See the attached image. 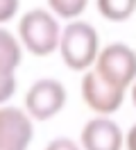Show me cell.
Instances as JSON below:
<instances>
[{
    "instance_id": "obj_2",
    "label": "cell",
    "mask_w": 136,
    "mask_h": 150,
    "mask_svg": "<svg viewBox=\"0 0 136 150\" xmlns=\"http://www.w3.org/2000/svg\"><path fill=\"white\" fill-rule=\"evenodd\" d=\"M59 55L70 71H89L100 55V37L86 21H70L61 30Z\"/></svg>"
},
{
    "instance_id": "obj_1",
    "label": "cell",
    "mask_w": 136,
    "mask_h": 150,
    "mask_svg": "<svg viewBox=\"0 0 136 150\" xmlns=\"http://www.w3.org/2000/svg\"><path fill=\"white\" fill-rule=\"evenodd\" d=\"M18 39L30 55H52L54 50H59V41H61L59 21L48 9H30L18 21Z\"/></svg>"
},
{
    "instance_id": "obj_13",
    "label": "cell",
    "mask_w": 136,
    "mask_h": 150,
    "mask_svg": "<svg viewBox=\"0 0 136 150\" xmlns=\"http://www.w3.org/2000/svg\"><path fill=\"white\" fill-rule=\"evenodd\" d=\"M125 148L127 150H136V123L129 127V132L125 134Z\"/></svg>"
},
{
    "instance_id": "obj_11",
    "label": "cell",
    "mask_w": 136,
    "mask_h": 150,
    "mask_svg": "<svg viewBox=\"0 0 136 150\" xmlns=\"http://www.w3.org/2000/svg\"><path fill=\"white\" fill-rule=\"evenodd\" d=\"M43 150H84V148H82V143L68 139V137H57V139H52Z\"/></svg>"
},
{
    "instance_id": "obj_14",
    "label": "cell",
    "mask_w": 136,
    "mask_h": 150,
    "mask_svg": "<svg viewBox=\"0 0 136 150\" xmlns=\"http://www.w3.org/2000/svg\"><path fill=\"white\" fill-rule=\"evenodd\" d=\"M132 103L136 107V80H134V84H132Z\"/></svg>"
},
{
    "instance_id": "obj_10",
    "label": "cell",
    "mask_w": 136,
    "mask_h": 150,
    "mask_svg": "<svg viewBox=\"0 0 136 150\" xmlns=\"http://www.w3.org/2000/svg\"><path fill=\"white\" fill-rule=\"evenodd\" d=\"M89 0H48V7L54 16H61L66 21H75L86 9Z\"/></svg>"
},
{
    "instance_id": "obj_9",
    "label": "cell",
    "mask_w": 136,
    "mask_h": 150,
    "mask_svg": "<svg viewBox=\"0 0 136 150\" xmlns=\"http://www.w3.org/2000/svg\"><path fill=\"white\" fill-rule=\"evenodd\" d=\"M100 16L113 23H123L136 11V0H95Z\"/></svg>"
},
{
    "instance_id": "obj_4",
    "label": "cell",
    "mask_w": 136,
    "mask_h": 150,
    "mask_svg": "<svg viewBox=\"0 0 136 150\" xmlns=\"http://www.w3.org/2000/svg\"><path fill=\"white\" fill-rule=\"evenodd\" d=\"M68 91L59 80L41 77L27 89L25 93V112L34 121H50L66 107Z\"/></svg>"
},
{
    "instance_id": "obj_7",
    "label": "cell",
    "mask_w": 136,
    "mask_h": 150,
    "mask_svg": "<svg viewBox=\"0 0 136 150\" xmlns=\"http://www.w3.org/2000/svg\"><path fill=\"white\" fill-rule=\"evenodd\" d=\"M23 62V43L9 30L0 28V105L16 93V68Z\"/></svg>"
},
{
    "instance_id": "obj_12",
    "label": "cell",
    "mask_w": 136,
    "mask_h": 150,
    "mask_svg": "<svg viewBox=\"0 0 136 150\" xmlns=\"http://www.w3.org/2000/svg\"><path fill=\"white\" fill-rule=\"evenodd\" d=\"M20 0H0V23H7L18 14Z\"/></svg>"
},
{
    "instance_id": "obj_5",
    "label": "cell",
    "mask_w": 136,
    "mask_h": 150,
    "mask_svg": "<svg viewBox=\"0 0 136 150\" xmlns=\"http://www.w3.org/2000/svg\"><path fill=\"white\" fill-rule=\"evenodd\" d=\"M125 91L127 89H120V86L111 84L109 80H104L95 68L86 71L82 77V98L91 112L100 114V116H109V114L118 112L125 100Z\"/></svg>"
},
{
    "instance_id": "obj_6",
    "label": "cell",
    "mask_w": 136,
    "mask_h": 150,
    "mask_svg": "<svg viewBox=\"0 0 136 150\" xmlns=\"http://www.w3.org/2000/svg\"><path fill=\"white\" fill-rule=\"evenodd\" d=\"M32 116L20 107L0 105V150H27L34 139Z\"/></svg>"
},
{
    "instance_id": "obj_8",
    "label": "cell",
    "mask_w": 136,
    "mask_h": 150,
    "mask_svg": "<svg viewBox=\"0 0 136 150\" xmlns=\"http://www.w3.org/2000/svg\"><path fill=\"white\" fill-rule=\"evenodd\" d=\"M80 143L84 150H123L125 134L116 121L98 114L82 127Z\"/></svg>"
},
{
    "instance_id": "obj_3",
    "label": "cell",
    "mask_w": 136,
    "mask_h": 150,
    "mask_svg": "<svg viewBox=\"0 0 136 150\" xmlns=\"http://www.w3.org/2000/svg\"><path fill=\"white\" fill-rule=\"evenodd\" d=\"M93 68L111 84L129 89L136 80V50L120 41L109 43L100 50Z\"/></svg>"
}]
</instances>
